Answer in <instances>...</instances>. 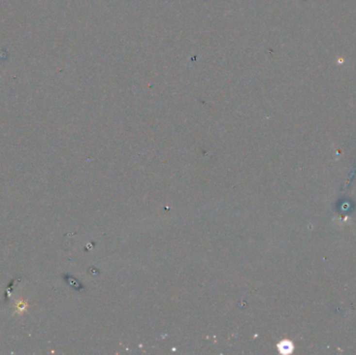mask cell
<instances>
[{
    "mask_svg": "<svg viewBox=\"0 0 356 355\" xmlns=\"http://www.w3.org/2000/svg\"><path fill=\"white\" fill-rule=\"evenodd\" d=\"M27 307H28V304H27V302H26V301H24V300H20V301L15 305V309H16L18 312H20V314H22V312L26 311Z\"/></svg>",
    "mask_w": 356,
    "mask_h": 355,
    "instance_id": "6da1fadb",
    "label": "cell"
}]
</instances>
